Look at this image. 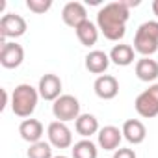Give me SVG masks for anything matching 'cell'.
Instances as JSON below:
<instances>
[{"instance_id": "6da1fadb", "label": "cell", "mask_w": 158, "mask_h": 158, "mask_svg": "<svg viewBox=\"0 0 158 158\" xmlns=\"http://www.w3.org/2000/svg\"><path fill=\"white\" fill-rule=\"evenodd\" d=\"M130 17V10L117 0L110 2L97 13V26L108 41H119L127 34V23Z\"/></svg>"}, {"instance_id": "7a4b0ae2", "label": "cell", "mask_w": 158, "mask_h": 158, "mask_svg": "<svg viewBox=\"0 0 158 158\" xmlns=\"http://www.w3.org/2000/svg\"><path fill=\"white\" fill-rule=\"evenodd\" d=\"M39 101V91L30 84H19L11 93V110L17 117L28 119Z\"/></svg>"}, {"instance_id": "3957f363", "label": "cell", "mask_w": 158, "mask_h": 158, "mask_svg": "<svg viewBox=\"0 0 158 158\" xmlns=\"http://www.w3.org/2000/svg\"><path fill=\"white\" fill-rule=\"evenodd\" d=\"M134 50L141 54V58H149L158 50V21L139 24L134 35Z\"/></svg>"}, {"instance_id": "277c9868", "label": "cell", "mask_w": 158, "mask_h": 158, "mask_svg": "<svg viewBox=\"0 0 158 158\" xmlns=\"http://www.w3.org/2000/svg\"><path fill=\"white\" fill-rule=\"evenodd\" d=\"M52 114L56 117V121L61 123H69V121H76L80 117V102L73 95H61L60 99L54 101L52 104Z\"/></svg>"}, {"instance_id": "5b68a950", "label": "cell", "mask_w": 158, "mask_h": 158, "mask_svg": "<svg viewBox=\"0 0 158 158\" xmlns=\"http://www.w3.org/2000/svg\"><path fill=\"white\" fill-rule=\"evenodd\" d=\"M134 106L141 117H145V119L156 117L158 115V84H152V86H149V89L141 91L136 97Z\"/></svg>"}, {"instance_id": "8992f818", "label": "cell", "mask_w": 158, "mask_h": 158, "mask_svg": "<svg viewBox=\"0 0 158 158\" xmlns=\"http://www.w3.org/2000/svg\"><path fill=\"white\" fill-rule=\"evenodd\" d=\"M26 34V21L17 15V13H6L0 19V35H2V43L6 39H17Z\"/></svg>"}, {"instance_id": "52a82bcc", "label": "cell", "mask_w": 158, "mask_h": 158, "mask_svg": "<svg viewBox=\"0 0 158 158\" xmlns=\"http://www.w3.org/2000/svg\"><path fill=\"white\" fill-rule=\"evenodd\" d=\"M47 136H48V143L56 149H67L73 145V134L69 127L61 121H52L47 128Z\"/></svg>"}, {"instance_id": "ba28073f", "label": "cell", "mask_w": 158, "mask_h": 158, "mask_svg": "<svg viewBox=\"0 0 158 158\" xmlns=\"http://www.w3.org/2000/svg\"><path fill=\"white\" fill-rule=\"evenodd\" d=\"M24 61V48L15 41H6L0 48V63L6 69H17Z\"/></svg>"}, {"instance_id": "9c48e42d", "label": "cell", "mask_w": 158, "mask_h": 158, "mask_svg": "<svg viewBox=\"0 0 158 158\" xmlns=\"http://www.w3.org/2000/svg\"><path fill=\"white\" fill-rule=\"evenodd\" d=\"M37 91H39V97L45 99V101H56L61 97V80L58 74H43L41 80H39V86H37Z\"/></svg>"}, {"instance_id": "30bf717a", "label": "cell", "mask_w": 158, "mask_h": 158, "mask_svg": "<svg viewBox=\"0 0 158 158\" xmlns=\"http://www.w3.org/2000/svg\"><path fill=\"white\" fill-rule=\"evenodd\" d=\"M61 19L67 26L71 28H78L82 23L88 21V11H86V6L82 2H67L61 10Z\"/></svg>"}, {"instance_id": "8fae6325", "label": "cell", "mask_w": 158, "mask_h": 158, "mask_svg": "<svg viewBox=\"0 0 158 158\" xmlns=\"http://www.w3.org/2000/svg\"><path fill=\"white\" fill-rule=\"evenodd\" d=\"M93 89H95V95L99 99L112 101L119 93V82H117V78L112 76V74H101V76H97V80L93 84Z\"/></svg>"}, {"instance_id": "7c38bea8", "label": "cell", "mask_w": 158, "mask_h": 158, "mask_svg": "<svg viewBox=\"0 0 158 158\" xmlns=\"http://www.w3.org/2000/svg\"><path fill=\"white\" fill-rule=\"evenodd\" d=\"M121 132H123V138L128 143H132V145H139L147 138V128H145V125L139 119H128V121H125Z\"/></svg>"}, {"instance_id": "4fadbf2b", "label": "cell", "mask_w": 158, "mask_h": 158, "mask_svg": "<svg viewBox=\"0 0 158 158\" xmlns=\"http://www.w3.org/2000/svg\"><path fill=\"white\" fill-rule=\"evenodd\" d=\"M121 138H123V132L114 125L102 127L97 134V141H99L101 149H104V151H117L119 143H121Z\"/></svg>"}, {"instance_id": "5bb4252c", "label": "cell", "mask_w": 158, "mask_h": 158, "mask_svg": "<svg viewBox=\"0 0 158 158\" xmlns=\"http://www.w3.org/2000/svg\"><path fill=\"white\" fill-rule=\"evenodd\" d=\"M19 134L30 145L32 143H37V141H41V136H43V125L37 119H24L19 125Z\"/></svg>"}, {"instance_id": "9a60e30c", "label": "cell", "mask_w": 158, "mask_h": 158, "mask_svg": "<svg viewBox=\"0 0 158 158\" xmlns=\"http://www.w3.org/2000/svg\"><path fill=\"white\" fill-rule=\"evenodd\" d=\"M136 76L141 82H154L158 78V61L151 58H139L136 61Z\"/></svg>"}, {"instance_id": "2e32d148", "label": "cell", "mask_w": 158, "mask_h": 158, "mask_svg": "<svg viewBox=\"0 0 158 158\" xmlns=\"http://www.w3.org/2000/svg\"><path fill=\"white\" fill-rule=\"evenodd\" d=\"M110 65V54L102 50H91L86 56V69L93 74H102Z\"/></svg>"}, {"instance_id": "e0dca14e", "label": "cell", "mask_w": 158, "mask_h": 158, "mask_svg": "<svg viewBox=\"0 0 158 158\" xmlns=\"http://www.w3.org/2000/svg\"><path fill=\"white\" fill-rule=\"evenodd\" d=\"M74 128H76V132L80 134L82 138H91L93 134H97L101 130L97 117L91 115V114H82L80 117L74 121Z\"/></svg>"}, {"instance_id": "ac0fdd59", "label": "cell", "mask_w": 158, "mask_h": 158, "mask_svg": "<svg viewBox=\"0 0 158 158\" xmlns=\"http://www.w3.org/2000/svg\"><path fill=\"white\" fill-rule=\"evenodd\" d=\"M74 32H76L78 41H80L84 47H93V45L97 43V39H99V26L93 24L89 19H88L86 23H82Z\"/></svg>"}, {"instance_id": "d6986e66", "label": "cell", "mask_w": 158, "mask_h": 158, "mask_svg": "<svg viewBox=\"0 0 158 158\" xmlns=\"http://www.w3.org/2000/svg\"><path fill=\"white\" fill-rule=\"evenodd\" d=\"M134 52H136V50H134L130 45H125V43L115 45V47L110 50V61H114V63L119 65V67H127V65L134 63Z\"/></svg>"}, {"instance_id": "ffe728a7", "label": "cell", "mask_w": 158, "mask_h": 158, "mask_svg": "<svg viewBox=\"0 0 158 158\" xmlns=\"http://www.w3.org/2000/svg\"><path fill=\"white\" fill-rule=\"evenodd\" d=\"M99 151L91 139H80L73 145V158H97Z\"/></svg>"}, {"instance_id": "44dd1931", "label": "cell", "mask_w": 158, "mask_h": 158, "mask_svg": "<svg viewBox=\"0 0 158 158\" xmlns=\"http://www.w3.org/2000/svg\"><path fill=\"white\" fill-rule=\"evenodd\" d=\"M26 154H28V158H54L52 156V145L47 141L32 143Z\"/></svg>"}, {"instance_id": "7402d4cb", "label": "cell", "mask_w": 158, "mask_h": 158, "mask_svg": "<svg viewBox=\"0 0 158 158\" xmlns=\"http://www.w3.org/2000/svg\"><path fill=\"white\" fill-rule=\"evenodd\" d=\"M26 8L37 15L48 11L52 8V0H26Z\"/></svg>"}, {"instance_id": "603a6c76", "label": "cell", "mask_w": 158, "mask_h": 158, "mask_svg": "<svg viewBox=\"0 0 158 158\" xmlns=\"http://www.w3.org/2000/svg\"><path fill=\"white\" fill-rule=\"evenodd\" d=\"M114 158H138L136 152L132 149H125V147H119L117 151H114Z\"/></svg>"}, {"instance_id": "cb8c5ba5", "label": "cell", "mask_w": 158, "mask_h": 158, "mask_svg": "<svg viewBox=\"0 0 158 158\" xmlns=\"http://www.w3.org/2000/svg\"><path fill=\"white\" fill-rule=\"evenodd\" d=\"M2 97H4V101H2V104H0V110H4L6 104H8V91L6 89H2Z\"/></svg>"}, {"instance_id": "d4e9b609", "label": "cell", "mask_w": 158, "mask_h": 158, "mask_svg": "<svg viewBox=\"0 0 158 158\" xmlns=\"http://www.w3.org/2000/svg\"><path fill=\"white\" fill-rule=\"evenodd\" d=\"M152 11H154V15L158 17V0H154V2H152Z\"/></svg>"}, {"instance_id": "484cf974", "label": "cell", "mask_w": 158, "mask_h": 158, "mask_svg": "<svg viewBox=\"0 0 158 158\" xmlns=\"http://www.w3.org/2000/svg\"><path fill=\"white\" fill-rule=\"evenodd\" d=\"M54 158H67V156H61V154H60V156H54Z\"/></svg>"}]
</instances>
